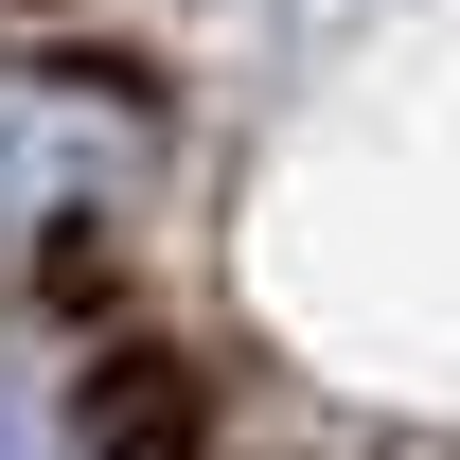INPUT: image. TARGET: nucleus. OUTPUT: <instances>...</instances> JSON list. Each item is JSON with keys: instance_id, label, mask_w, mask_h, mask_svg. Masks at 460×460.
Segmentation results:
<instances>
[{"instance_id": "f257e3e1", "label": "nucleus", "mask_w": 460, "mask_h": 460, "mask_svg": "<svg viewBox=\"0 0 460 460\" xmlns=\"http://www.w3.org/2000/svg\"><path fill=\"white\" fill-rule=\"evenodd\" d=\"M124 177H142V124H124L107 89H71V71H0V266L54 248L71 213H107Z\"/></svg>"}, {"instance_id": "7ed1b4c3", "label": "nucleus", "mask_w": 460, "mask_h": 460, "mask_svg": "<svg viewBox=\"0 0 460 460\" xmlns=\"http://www.w3.org/2000/svg\"><path fill=\"white\" fill-rule=\"evenodd\" d=\"M0 460H89L71 443V390H36L18 354H0Z\"/></svg>"}, {"instance_id": "f03ea898", "label": "nucleus", "mask_w": 460, "mask_h": 460, "mask_svg": "<svg viewBox=\"0 0 460 460\" xmlns=\"http://www.w3.org/2000/svg\"><path fill=\"white\" fill-rule=\"evenodd\" d=\"M71 425H89V460H177L195 443V372H177V354H107Z\"/></svg>"}]
</instances>
